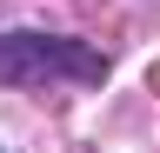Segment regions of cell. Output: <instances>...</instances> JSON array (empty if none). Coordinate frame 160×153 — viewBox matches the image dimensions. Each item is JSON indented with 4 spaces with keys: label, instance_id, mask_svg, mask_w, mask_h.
I'll return each mask as SVG.
<instances>
[{
    "label": "cell",
    "instance_id": "1",
    "mask_svg": "<svg viewBox=\"0 0 160 153\" xmlns=\"http://www.w3.org/2000/svg\"><path fill=\"white\" fill-rule=\"evenodd\" d=\"M0 80H107V53L53 33H0Z\"/></svg>",
    "mask_w": 160,
    "mask_h": 153
}]
</instances>
